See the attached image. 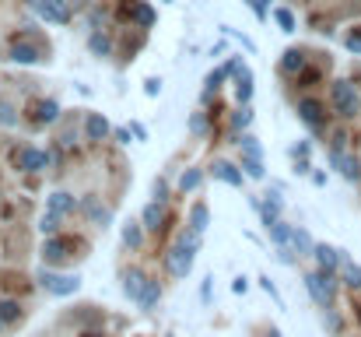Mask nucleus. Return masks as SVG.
<instances>
[{
	"mask_svg": "<svg viewBox=\"0 0 361 337\" xmlns=\"http://www.w3.org/2000/svg\"><path fill=\"white\" fill-rule=\"evenodd\" d=\"M197 249H200V235H197L193 228H190V232H183V235H179V242H176V246H172V253H169V271H172V278H186V274H190Z\"/></svg>",
	"mask_w": 361,
	"mask_h": 337,
	"instance_id": "1",
	"label": "nucleus"
},
{
	"mask_svg": "<svg viewBox=\"0 0 361 337\" xmlns=\"http://www.w3.org/2000/svg\"><path fill=\"white\" fill-rule=\"evenodd\" d=\"M337 274H326V271H312V274H305V292H309V299L319 306V309H334V302H337Z\"/></svg>",
	"mask_w": 361,
	"mask_h": 337,
	"instance_id": "2",
	"label": "nucleus"
},
{
	"mask_svg": "<svg viewBox=\"0 0 361 337\" xmlns=\"http://www.w3.org/2000/svg\"><path fill=\"white\" fill-rule=\"evenodd\" d=\"M330 102H334V112L344 116V119H355L361 112V95L351 81H334L330 88Z\"/></svg>",
	"mask_w": 361,
	"mask_h": 337,
	"instance_id": "3",
	"label": "nucleus"
},
{
	"mask_svg": "<svg viewBox=\"0 0 361 337\" xmlns=\"http://www.w3.org/2000/svg\"><path fill=\"white\" fill-rule=\"evenodd\" d=\"M298 119H302L316 137H323V134H326V110H323L316 99H302V102H298Z\"/></svg>",
	"mask_w": 361,
	"mask_h": 337,
	"instance_id": "4",
	"label": "nucleus"
},
{
	"mask_svg": "<svg viewBox=\"0 0 361 337\" xmlns=\"http://www.w3.org/2000/svg\"><path fill=\"white\" fill-rule=\"evenodd\" d=\"M39 281H42V285L53 292V295H74V292L81 288V278H78V274H63V278L56 274V278H53V274L39 271Z\"/></svg>",
	"mask_w": 361,
	"mask_h": 337,
	"instance_id": "5",
	"label": "nucleus"
},
{
	"mask_svg": "<svg viewBox=\"0 0 361 337\" xmlns=\"http://www.w3.org/2000/svg\"><path fill=\"white\" fill-rule=\"evenodd\" d=\"M312 256H316L319 271H326V274H337V271H341V249H334V246H326V242H316Z\"/></svg>",
	"mask_w": 361,
	"mask_h": 337,
	"instance_id": "6",
	"label": "nucleus"
},
{
	"mask_svg": "<svg viewBox=\"0 0 361 337\" xmlns=\"http://www.w3.org/2000/svg\"><path fill=\"white\" fill-rule=\"evenodd\" d=\"M78 208H81V215H85V218H88L92 225H109V222H113L109 208H106V204H102L99 197H85V201H81Z\"/></svg>",
	"mask_w": 361,
	"mask_h": 337,
	"instance_id": "7",
	"label": "nucleus"
},
{
	"mask_svg": "<svg viewBox=\"0 0 361 337\" xmlns=\"http://www.w3.org/2000/svg\"><path fill=\"white\" fill-rule=\"evenodd\" d=\"M71 246H78V239H49V242L42 246V256H46L49 264H56V260H71V256H74Z\"/></svg>",
	"mask_w": 361,
	"mask_h": 337,
	"instance_id": "8",
	"label": "nucleus"
},
{
	"mask_svg": "<svg viewBox=\"0 0 361 337\" xmlns=\"http://www.w3.org/2000/svg\"><path fill=\"white\" fill-rule=\"evenodd\" d=\"M85 137H88V141H106V137H109V123H106L99 112H88V116H85Z\"/></svg>",
	"mask_w": 361,
	"mask_h": 337,
	"instance_id": "9",
	"label": "nucleus"
},
{
	"mask_svg": "<svg viewBox=\"0 0 361 337\" xmlns=\"http://www.w3.org/2000/svg\"><path fill=\"white\" fill-rule=\"evenodd\" d=\"M341 281L348 285V288H361V267L341 249Z\"/></svg>",
	"mask_w": 361,
	"mask_h": 337,
	"instance_id": "10",
	"label": "nucleus"
},
{
	"mask_svg": "<svg viewBox=\"0 0 361 337\" xmlns=\"http://www.w3.org/2000/svg\"><path fill=\"white\" fill-rule=\"evenodd\" d=\"M302 67H305V49H288V53L281 57V67H277V71L291 78V74H298Z\"/></svg>",
	"mask_w": 361,
	"mask_h": 337,
	"instance_id": "11",
	"label": "nucleus"
},
{
	"mask_svg": "<svg viewBox=\"0 0 361 337\" xmlns=\"http://www.w3.org/2000/svg\"><path fill=\"white\" fill-rule=\"evenodd\" d=\"M158 299H161V285L147 278V281H144V288H140V295H137V306H140V309H154V306H158Z\"/></svg>",
	"mask_w": 361,
	"mask_h": 337,
	"instance_id": "12",
	"label": "nucleus"
},
{
	"mask_svg": "<svg viewBox=\"0 0 361 337\" xmlns=\"http://www.w3.org/2000/svg\"><path fill=\"white\" fill-rule=\"evenodd\" d=\"M337 172L348 179V183H361V162L355 158V155H341V162H337Z\"/></svg>",
	"mask_w": 361,
	"mask_h": 337,
	"instance_id": "13",
	"label": "nucleus"
},
{
	"mask_svg": "<svg viewBox=\"0 0 361 337\" xmlns=\"http://www.w3.org/2000/svg\"><path fill=\"white\" fill-rule=\"evenodd\" d=\"M140 222L147 225V228H161V222H165V204H158V201L144 204V211H140Z\"/></svg>",
	"mask_w": 361,
	"mask_h": 337,
	"instance_id": "14",
	"label": "nucleus"
},
{
	"mask_svg": "<svg viewBox=\"0 0 361 337\" xmlns=\"http://www.w3.org/2000/svg\"><path fill=\"white\" fill-rule=\"evenodd\" d=\"M74 208H78V201H74L71 194H49V211H53V215L63 218V215H71Z\"/></svg>",
	"mask_w": 361,
	"mask_h": 337,
	"instance_id": "15",
	"label": "nucleus"
},
{
	"mask_svg": "<svg viewBox=\"0 0 361 337\" xmlns=\"http://www.w3.org/2000/svg\"><path fill=\"white\" fill-rule=\"evenodd\" d=\"M144 281H147V278H144L140 271H126V274H123V292H126V299H133V302H137V295H140Z\"/></svg>",
	"mask_w": 361,
	"mask_h": 337,
	"instance_id": "16",
	"label": "nucleus"
},
{
	"mask_svg": "<svg viewBox=\"0 0 361 337\" xmlns=\"http://www.w3.org/2000/svg\"><path fill=\"white\" fill-rule=\"evenodd\" d=\"M214 176H218L221 183H228V187H242V172L232 162H218V165H214Z\"/></svg>",
	"mask_w": 361,
	"mask_h": 337,
	"instance_id": "17",
	"label": "nucleus"
},
{
	"mask_svg": "<svg viewBox=\"0 0 361 337\" xmlns=\"http://www.w3.org/2000/svg\"><path fill=\"white\" fill-rule=\"evenodd\" d=\"M291 246H295V253H298V256H312V249H316V242H312V235H309L305 228H295Z\"/></svg>",
	"mask_w": 361,
	"mask_h": 337,
	"instance_id": "18",
	"label": "nucleus"
},
{
	"mask_svg": "<svg viewBox=\"0 0 361 337\" xmlns=\"http://www.w3.org/2000/svg\"><path fill=\"white\" fill-rule=\"evenodd\" d=\"M242 169H245V176H252V179H267V165H263V158H256V155H242Z\"/></svg>",
	"mask_w": 361,
	"mask_h": 337,
	"instance_id": "19",
	"label": "nucleus"
},
{
	"mask_svg": "<svg viewBox=\"0 0 361 337\" xmlns=\"http://www.w3.org/2000/svg\"><path fill=\"white\" fill-rule=\"evenodd\" d=\"M207 222H211V211H207V204H197V208L190 211V228H193L197 235H204Z\"/></svg>",
	"mask_w": 361,
	"mask_h": 337,
	"instance_id": "20",
	"label": "nucleus"
},
{
	"mask_svg": "<svg viewBox=\"0 0 361 337\" xmlns=\"http://www.w3.org/2000/svg\"><path fill=\"white\" fill-rule=\"evenodd\" d=\"M235 78H239V81H235V85H239V88H235V99L245 106V102L252 99V78H249V71H239Z\"/></svg>",
	"mask_w": 361,
	"mask_h": 337,
	"instance_id": "21",
	"label": "nucleus"
},
{
	"mask_svg": "<svg viewBox=\"0 0 361 337\" xmlns=\"http://www.w3.org/2000/svg\"><path fill=\"white\" fill-rule=\"evenodd\" d=\"M291 235H295V228H291V225H284V222L270 225V239H274L277 246H291Z\"/></svg>",
	"mask_w": 361,
	"mask_h": 337,
	"instance_id": "22",
	"label": "nucleus"
},
{
	"mask_svg": "<svg viewBox=\"0 0 361 337\" xmlns=\"http://www.w3.org/2000/svg\"><path fill=\"white\" fill-rule=\"evenodd\" d=\"M123 242H126L130 249H137V246L144 242V235H140V222H126L123 225Z\"/></svg>",
	"mask_w": 361,
	"mask_h": 337,
	"instance_id": "23",
	"label": "nucleus"
},
{
	"mask_svg": "<svg viewBox=\"0 0 361 337\" xmlns=\"http://www.w3.org/2000/svg\"><path fill=\"white\" fill-rule=\"evenodd\" d=\"M60 116V106L53 102V99H46L42 106H39V119H35V126H46V123H53Z\"/></svg>",
	"mask_w": 361,
	"mask_h": 337,
	"instance_id": "24",
	"label": "nucleus"
},
{
	"mask_svg": "<svg viewBox=\"0 0 361 337\" xmlns=\"http://www.w3.org/2000/svg\"><path fill=\"white\" fill-rule=\"evenodd\" d=\"M200 183H204V172H200V169H190V172H183L179 190H183V194H190V190H197Z\"/></svg>",
	"mask_w": 361,
	"mask_h": 337,
	"instance_id": "25",
	"label": "nucleus"
},
{
	"mask_svg": "<svg viewBox=\"0 0 361 337\" xmlns=\"http://www.w3.org/2000/svg\"><path fill=\"white\" fill-rule=\"evenodd\" d=\"M207 130H211V119H207V112H193V116H190V134H197V137H204V134H207Z\"/></svg>",
	"mask_w": 361,
	"mask_h": 337,
	"instance_id": "26",
	"label": "nucleus"
},
{
	"mask_svg": "<svg viewBox=\"0 0 361 337\" xmlns=\"http://www.w3.org/2000/svg\"><path fill=\"white\" fill-rule=\"evenodd\" d=\"M88 46H92L95 57H109V39H106L102 32H92V35H88Z\"/></svg>",
	"mask_w": 361,
	"mask_h": 337,
	"instance_id": "27",
	"label": "nucleus"
},
{
	"mask_svg": "<svg viewBox=\"0 0 361 337\" xmlns=\"http://www.w3.org/2000/svg\"><path fill=\"white\" fill-rule=\"evenodd\" d=\"M239 144H242V155H256V158H263V144H259V137H239Z\"/></svg>",
	"mask_w": 361,
	"mask_h": 337,
	"instance_id": "28",
	"label": "nucleus"
},
{
	"mask_svg": "<svg viewBox=\"0 0 361 337\" xmlns=\"http://www.w3.org/2000/svg\"><path fill=\"white\" fill-rule=\"evenodd\" d=\"M7 60H14V64H32V60H35V49H28V46H14Z\"/></svg>",
	"mask_w": 361,
	"mask_h": 337,
	"instance_id": "29",
	"label": "nucleus"
},
{
	"mask_svg": "<svg viewBox=\"0 0 361 337\" xmlns=\"http://www.w3.org/2000/svg\"><path fill=\"white\" fill-rule=\"evenodd\" d=\"M249 119H252V110H249V106H239V110L232 112V130H242V126H249Z\"/></svg>",
	"mask_w": 361,
	"mask_h": 337,
	"instance_id": "30",
	"label": "nucleus"
},
{
	"mask_svg": "<svg viewBox=\"0 0 361 337\" xmlns=\"http://www.w3.org/2000/svg\"><path fill=\"white\" fill-rule=\"evenodd\" d=\"M274 18H277V25H281L284 32H295V14H291V11L277 7V11H274Z\"/></svg>",
	"mask_w": 361,
	"mask_h": 337,
	"instance_id": "31",
	"label": "nucleus"
},
{
	"mask_svg": "<svg viewBox=\"0 0 361 337\" xmlns=\"http://www.w3.org/2000/svg\"><path fill=\"white\" fill-rule=\"evenodd\" d=\"M151 194H154V201H158V204H169V197H172V190H169V183H165V179H154Z\"/></svg>",
	"mask_w": 361,
	"mask_h": 337,
	"instance_id": "32",
	"label": "nucleus"
},
{
	"mask_svg": "<svg viewBox=\"0 0 361 337\" xmlns=\"http://www.w3.org/2000/svg\"><path fill=\"white\" fill-rule=\"evenodd\" d=\"M277 260H281L284 267H291V264L298 260V253H295V246H277Z\"/></svg>",
	"mask_w": 361,
	"mask_h": 337,
	"instance_id": "33",
	"label": "nucleus"
},
{
	"mask_svg": "<svg viewBox=\"0 0 361 337\" xmlns=\"http://www.w3.org/2000/svg\"><path fill=\"white\" fill-rule=\"evenodd\" d=\"M18 317H21V313H18V302H0V324H4V320L14 324Z\"/></svg>",
	"mask_w": 361,
	"mask_h": 337,
	"instance_id": "34",
	"label": "nucleus"
},
{
	"mask_svg": "<svg viewBox=\"0 0 361 337\" xmlns=\"http://www.w3.org/2000/svg\"><path fill=\"white\" fill-rule=\"evenodd\" d=\"M323 324H326V331H330V334H341V327H344V320H341L334 309H326V320H323Z\"/></svg>",
	"mask_w": 361,
	"mask_h": 337,
	"instance_id": "35",
	"label": "nucleus"
},
{
	"mask_svg": "<svg viewBox=\"0 0 361 337\" xmlns=\"http://www.w3.org/2000/svg\"><path fill=\"white\" fill-rule=\"evenodd\" d=\"M39 228H42V232H46V235H53V232H56V228H60V215H53V211H49V215H46V218H42V222H39Z\"/></svg>",
	"mask_w": 361,
	"mask_h": 337,
	"instance_id": "36",
	"label": "nucleus"
},
{
	"mask_svg": "<svg viewBox=\"0 0 361 337\" xmlns=\"http://www.w3.org/2000/svg\"><path fill=\"white\" fill-rule=\"evenodd\" d=\"M0 123H4V126H14V123H18V116H14V110H11L7 102H0Z\"/></svg>",
	"mask_w": 361,
	"mask_h": 337,
	"instance_id": "37",
	"label": "nucleus"
},
{
	"mask_svg": "<svg viewBox=\"0 0 361 337\" xmlns=\"http://www.w3.org/2000/svg\"><path fill=\"white\" fill-rule=\"evenodd\" d=\"M130 141H133V130H126V126H120V130H116V144H123V148H126Z\"/></svg>",
	"mask_w": 361,
	"mask_h": 337,
	"instance_id": "38",
	"label": "nucleus"
},
{
	"mask_svg": "<svg viewBox=\"0 0 361 337\" xmlns=\"http://www.w3.org/2000/svg\"><path fill=\"white\" fill-rule=\"evenodd\" d=\"M309 148H312L309 141H305V144H295V148H291V155H295V158H305V155H309Z\"/></svg>",
	"mask_w": 361,
	"mask_h": 337,
	"instance_id": "39",
	"label": "nucleus"
},
{
	"mask_svg": "<svg viewBox=\"0 0 361 337\" xmlns=\"http://www.w3.org/2000/svg\"><path fill=\"white\" fill-rule=\"evenodd\" d=\"M158 92H161V81L151 78V81H147V95H158Z\"/></svg>",
	"mask_w": 361,
	"mask_h": 337,
	"instance_id": "40",
	"label": "nucleus"
},
{
	"mask_svg": "<svg viewBox=\"0 0 361 337\" xmlns=\"http://www.w3.org/2000/svg\"><path fill=\"white\" fill-rule=\"evenodd\" d=\"M130 130H133V137H140V141H147V126H140V123H133Z\"/></svg>",
	"mask_w": 361,
	"mask_h": 337,
	"instance_id": "41",
	"label": "nucleus"
},
{
	"mask_svg": "<svg viewBox=\"0 0 361 337\" xmlns=\"http://www.w3.org/2000/svg\"><path fill=\"white\" fill-rule=\"evenodd\" d=\"M259 281H263V292H267V295H274V299H277V288H274V285H270V278H259Z\"/></svg>",
	"mask_w": 361,
	"mask_h": 337,
	"instance_id": "42",
	"label": "nucleus"
}]
</instances>
